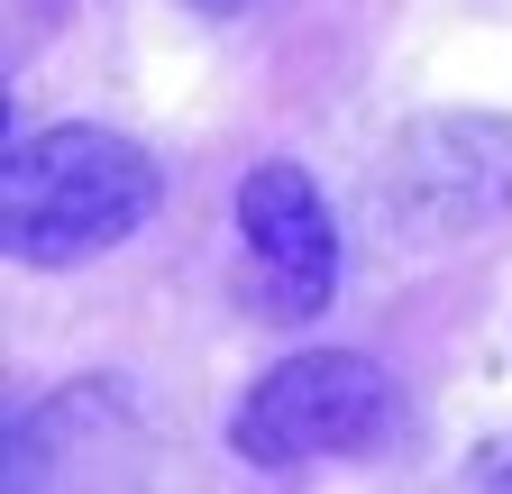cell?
Listing matches in <instances>:
<instances>
[{
  "label": "cell",
  "mask_w": 512,
  "mask_h": 494,
  "mask_svg": "<svg viewBox=\"0 0 512 494\" xmlns=\"http://www.w3.org/2000/svg\"><path fill=\"white\" fill-rule=\"evenodd\" d=\"M238 238L275 321H320L339 293V220L293 156H266L238 183Z\"/></svg>",
  "instance_id": "obj_4"
},
{
  "label": "cell",
  "mask_w": 512,
  "mask_h": 494,
  "mask_svg": "<svg viewBox=\"0 0 512 494\" xmlns=\"http://www.w3.org/2000/svg\"><path fill=\"white\" fill-rule=\"evenodd\" d=\"M202 19H238V10H256V0H192Z\"/></svg>",
  "instance_id": "obj_5"
},
{
  "label": "cell",
  "mask_w": 512,
  "mask_h": 494,
  "mask_svg": "<svg viewBox=\"0 0 512 494\" xmlns=\"http://www.w3.org/2000/svg\"><path fill=\"white\" fill-rule=\"evenodd\" d=\"M165 174L138 138L119 129H37L28 147H10V174H0V247L19 266H83L110 257L119 238H138L156 220Z\"/></svg>",
  "instance_id": "obj_1"
},
{
  "label": "cell",
  "mask_w": 512,
  "mask_h": 494,
  "mask_svg": "<svg viewBox=\"0 0 512 494\" xmlns=\"http://www.w3.org/2000/svg\"><path fill=\"white\" fill-rule=\"evenodd\" d=\"M375 211L394 220L412 247L467 238L512 211V129L485 110H430L384 147L375 174Z\"/></svg>",
  "instance_id": "obj_3"
},
{
  "label": "cell",
  "mask_w": 512,
  "mask_h": 494,
  "mask_svg": "<svg viewBox=\"0 0 512 494\" xmlns=\"http://www.w3.org/2000/svg\"><path fill=\"white\" fill-rule=\"evenodd\" d=\"M384 430H394V376L357 348H302L238 394L229 449L266 476H293V467H320V458L384 449Z\"/></svg>",
  "instance_id": "obj_2"
}]
</instances>
